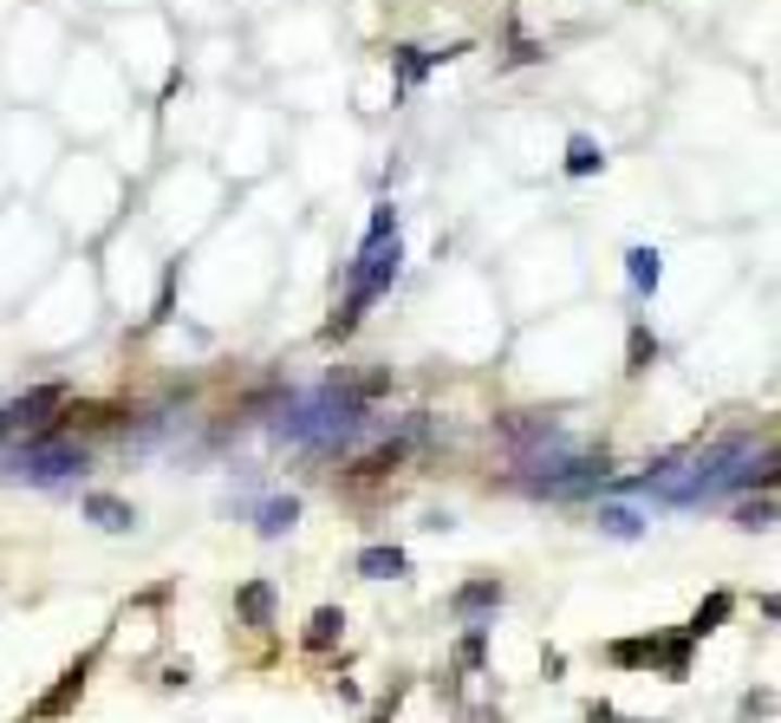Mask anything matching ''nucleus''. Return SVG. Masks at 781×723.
<instances>
[{
	"instance_id": "nucleus-5",
	"label": "nucleus",
	"mask_w": 781,
	"mask_h": 723,
	"mask_svg": "<svg viewBox=\"0 0 781 723\" xmlns=\"http://www.w3.org/2000/svg\"><path fill=\"white\" fill-rule=\"evenodd\" d=\"M85 515H91V522H98L104 535H124V528L137 522V515H130V509H124L117 496H91V502H85Z\"/></svg>"
},
{
	"instance_id": "nucleus-11",
	"label": "nucleus",
	"mask_w": 781,
	"mask_h": 723,
	"mask_svg": "<svg viewBox=\"0 0 781 723\" xmlns=\"http://www.w3.org/2000/svg\"><path fill=\"white\" fill-rule=\"evenodd\" d=\"M339 626H345V613H339V607H319V613L306 620V646H313V652H326V646L339 639Z\"/></svg>"
},
{
	"instance_id": "nucleus-12",
	"label": "nucleus",
	"mask_w": 781,
	"mask_h": 723,
	"mask_svg": "<svg viewBox=\"0 0 781 723\" xmlns=\"http://www.w3.org/2000/svg\"><path fill=\"white\" fill-rule=\"evenodd\" d=\"M600 528H606L613 541H639V535H645V522H639L632 509H600Z\"/></svg>"
},
{
	"instance_id": "nucleus-2",
	"label": "nucleus",
	"mask_w": 781,
	"mask_h": 723,
	"mask_svg": "<svg viewBox=\"0 0 781 723\" xmlns=\"http://www.w3.org/2000/svg\"><path fill=\"white\" fill-rule=\"evenodd\" d=\"M78 691H85V659H78V665H72V672H65V678H59V685H52V691H46L39 705H33V723H52V718H65Z\"/></svg>"
},
{
	"instance_id": "nucleus-4",
	"label": "nucleus",
	"mask_w": 781,
	"mask_h": 723,
	"mask_svg": "<svg viewBox=\"0 0 781 723\" xmlns=\"http://www.w3.org/2000/svg\"><path fill=\"white\" fill-rule=\"evenodd\" d=\"M730 613H736V594H730V587H717V594H710V600H704V607L691 613V633L704 639V633H717V626H723Z\"/></svg>"
},
{
	"instance_id": "nucleus-1",
	"label": "nucleus",
	"mask_w": 781,
	"mask_h": 723,
	"mask_svg": "<svg viewBox=\"0 0 781 723\" xmlns=\"http://www.w3.org/2000/svg\"><path fill=\"white\" fill-rule=\"evenodd\" d=\"M59 404H65V391H52V385L33 391V398H20V404H7V411H0V437H20V431H26V437H46V431H59L52 417H39V411H59Z\"/></svg>"
},
{
	"instance_id": "nucleus-8",
	"label": "nucleus",
	"mask_w": 781,
	"mask_h": 723,
	"mask_svg": "<svg viewBox=\"0 0 781 723\" xmlns=\"http://www.w3.org/2000/svg\"><path fill=\"white\" fill-rule=\"evenodd\" d=\"M293 522H300V502H293V496H274V502H261V522H254V528H261V535H287Z\"/></svg>"
},
{
	"instance_id": "nucleus-9",
	"label": "nucleus",
	"mask_w": 781,
	"mask_h": 723,
	"mask_svg": "<svg viewBox=\"0 0 781 723\" xmlns=\"http://www.w3.org/2000/svg\"><path fill=\"white\" fill-rule=\"evenodd\" d=\"M241 620H248V626H274V587H267V581L241 587Z\"/></svg>"
},
{
	"instance_id": "nucleus-16",
	"label": "nucleus",
	"mask_w": 781,
	"mask_h": 723,
	"mask_svg": "<svg viewBox=\"0 0 781 723\" xmlns=\"http://www.w3.org/2000/svg\"><path fill=\"white\" fill-rule=\"evenodd\" d=\"M763 613H769V620H781V594H769V600H763Z\"/></svg>"
},
{
	"instance_id": "nucleus-3",
	"label": "nucleus",
	"mask_w": 781,
	"mask_h": 723,
	"mask_svg": "<svg viewBox=\"0 0 781 723\" xmlns=\"http://www.w3.org/2000/svg\"><path fill=\"white\" fill-rule=\"evenodd\" d=\"M502 594H508V587H502L495 574H482V581L456 587V613H463V620H482V613H495V607H502Z\"/></svg>"
},
{
	"instance_id": "nucleus-13",
	"label": "nucleus",
	"mask_w": 781,
	"mask_h": 723,
	"mask_svg": "<svg viewBox=\"0 0 781 723\" xmlns=\"http://www.w3.org/2000/svg\"><path fill=\"white\" fill-rule=\"evenodd\" d=\"M632 274H639V287H652L658 281V254H632Z\"/></svg>"
},
{
	"instance_id": "nucleus-6",
	"label": "nucleus",
	"mask_w": 781,
	"mask_h": 723,
	"mask_svg": "<svg viewBox=\"0 0 781 723\" xmlns=\"http://www.w3.org/2000/svg\"><path fill=\"white\" fill-rule=\"evenodd\" d=\"M358 574H365V581H398V574H404V548H365V554H358Z\"/></svg>"
},
{
	"instance_id": "nucleus-14",
	"label": "nucleus",
	"mask_w": 781,
	"mask_h": 723,
	"mask_svg": "<svg viewBox=\"0 0 781 723\" xmlns=\"http://www.w3.org/2000/svg\"><path fill=\"white\" fill-rule=\"evenodd\" d=\"M587 723H645V718H619L613 705H587Z\"/></svg>"
},
{
	"instance_id": "nucleus-10",
	"label": "nucleus",
	"mask_w": 781,
	"mask_h": 723,
	"mask_svg": "<svg viewBox=\"0 0 781 723\" xmlns=\"http://www.w3.org/2000/svg\"><path fill=\"white\" fill-rule=\"evenodd\" d=\"M781 509L769 496H749V502H736V528H749V535H763V528H776Z\"/></svg>"
},
{
	"instance_id": "nucleus-15",
	"label": "nucleus",
	"mask_w": 781,
	"mask_h": 723,
	"mask_svg": "<svg viewBox=\"0 0 781 723\" xmlns=\"http://www.w3.org/2000/svg\"><path fill=\"white\" fill-rule=\"evenodd\" d=\"M463 665H482V626H476V633L463 639Z\"/></svg>"
},
{
	"instance_id": "nucleus-7",
	"label": "nucleus",
	"mask_w": 781,
	"mask_h": 723,
	"mask_svg": "<svg viewBox=\"0 0 781 723\" xmlns=\"http://www.w3.org/2000/svg\"><path fill=\"white\" fill-rule=\"evenodd\" d=\"M26 470L33 476H72V470H85V450H39V457H26Z\"/></svg>"
}]
</instances>
